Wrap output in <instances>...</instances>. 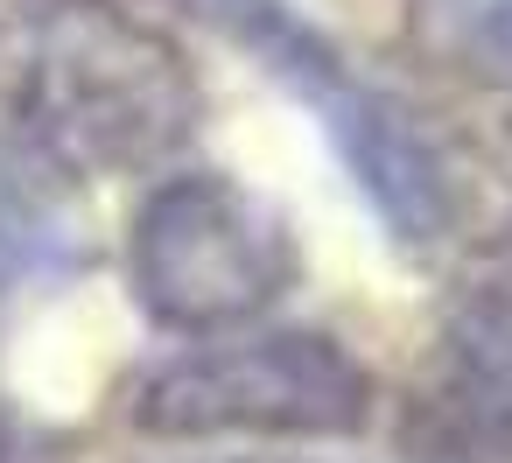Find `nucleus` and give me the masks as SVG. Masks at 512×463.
I'll use <instances>...</instances> for the list:
<instances>
[{"mask_svg":"<svg viewBox=\"0 0 512 463\" xmlns=\"http://www.w3.org/2000/svg\"><path fill=\"white\" fill-rule=\"evenodd\" d=\"M442 365L512 379V267L470 281L442 323Z\"/></svg>","mask_w":512,"mask_h":463,"instance_id":"6e6552de","label":"nucleus"},{"mask_svg":"<svg viewBox=\"0 0 512 463\" xmlns=\"http://www.w3.org/2000/svg\"><path fill=\"white\" fill-rule=\"evenodd\" d=\"M99 260L92 176L71 169L22 120L0 127V267L22 281H71Z\"/></svg>","mask_w":512,"mask_h":463,"instance_id":"39448f33","label":"nucleus"},{"mask_svg":"<svg viewBox=\"0 0 512 463\" xmlns=\"http://www.w3.org/2000/svg\"><path fill=\"white\" fill-rule=\"evenodd\" d=\"M190 15H204L218 36H232L246 57H260L267 78H281L330 134L344 155L351 183L379 211V225L400 246H442L456 232L463 190L442 155V141L379 85H365L344 50L295 8V0H190Z\"/></svg>","mask_w":512,"mask_h":463,"instance_id":"f03ea898","label":"nucleus"},{"mask_svg":"<svg viewBox=\"0 0 512 463\" xmlns=\"http://www.w3.org/2000/svg\"><path fill=\"white\" fill-rule=\"evenodd\" d=\"M0 463H8V421H0Z\"/></svg>","mask_w":512,"mask_h":463,"instance_id":"1a4fd4ad","label":"nucleus"},{"mask_svg":"<svg viewBox=\"0 0 512 463\" xmlns=\"http://www.w3.org/2000/svg\"><path fill=\"white\" fill-rule=\"evenodd\" d=\"M421 421H428V449L442 463H512V379H498V372L435 365Z\"/></svg>","mask_w":512,"mask_h":463,"instance_id":"0eeeda50","label":"nucleus"},{"mask_svg":"<svg viewBox=\"0 0 512 463\" xmlns=\"http://www.w3.org/2000/svg\"><path fill=\"white\" fill-rule=\"evenodd\" d=\"M379 407L372 372L323 330H218L197 351L162 358L127 393V421L155 442H337L365 435Z\"/></svg>","mask_w":512,"mask_h":463,"instance_id":"7ed1b4c3","label":"nucleus"},{"mask_svg":"<svg viewBox=\"0 0 512 463\" xmlns=\"http://www.w3.org/2000/svg\"><path fill=\"white\" fill-rule=\"evenodd\" d=\"M414 50L484 92H512V0H400Z\"/></svg>","mask_w":512,"mask_h":463,"instance_id":"423d86ee","label":"nucleus"},{"mask_svg":"<svg viewBox=\"0 0 512 463\" xmlns=\"http://www.w3.org/2000/svg\"><path fill=\"white\" fill-rule=\"evenodd\" d=\"M505 183H512V141H505Z\"/></svg>","mask_w":512,"mask_h":463,"instance_id":"9d476101","label":"nucleus"},{"mask_svg":"<svg viewBox=\"0 0 512 463\" xmlns=\"http://www.w3.org/2000/svg\"><path fill=\"white\" fill-rule=\"evenodd\" d=\"M15 120L85 176H148L197 134V71L113 0H29Z\"/></svg>","mask_w":512,"mask_h":463,"instance_id":"f257e3e1","label":"nucleus"},{"mask_svg":"<svg viewBox=\"0 0 512 463\" xmlns=\"http://www.w3.org/2000/svg\"><path fill=\"white\" fill-rule=\"evenodd\" d=\"M302 274L295 225L239 176L190 169L148 190L127 232V281L148 323L176 337H218L260 323Z\"/></svg>","mask_w":512,"mask_h":463,"instance_id":"20e7f679","label":"nucleus"}]
</instances>
